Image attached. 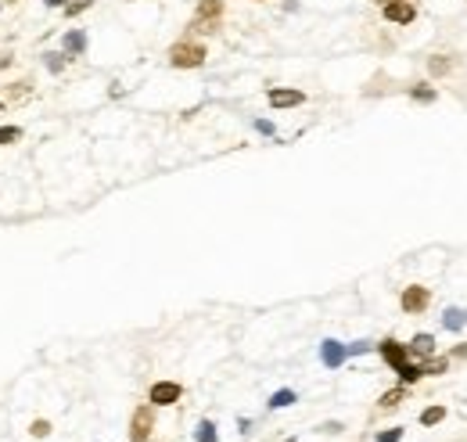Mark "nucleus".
<instances>
[{"instance_id": "1", "label": "nucleus", "mask_w": 467, "mask_h": 442, "mask_svg": "<svg viewBox=\"0 0 467 442\" xmlns=\"http://www.w3.org/2000/svg\"><path fill=\"white\" fill-rule=\"evenodd\" d=\"M223 11H227L223 0H198L195 19H191V25H187V36H213V33H219Z\"/></svg>"}, {"instance_id": "2", "label": "nucleus", "mask_w": 467, "mask_h": 442, "mask_svg": "<svg viewBox=\"0 0 467 442\" xmlns=\"http://www.w3.org/2000/svg\"><path fill=\"white\" fill-rule=\"evenodd\" d=\"M169 65L173 69H202L205 65V58H208V51H205V43L202 40H195V36H184V40H176L173 47H169Z\"/></svg>"}, {"instance_id": "3", "label": "nucleus", "mask_w": 467, "mask_h": 442, "mask_svg": "<svg viewBox=\"0 0 467 442\" xmlns=\"http://www.w3.org/2000/svg\"><path fill=\"white\" fill-rule=\"evenodd\" d=\"M431 306V291L424 288V284H406L399 295V309L406 313V317H421V313Z\"/></svg>"}, {"instance_id": "4", "label": "nucleus", "mask_w": 467, "mask_h": 442, "mask_svg": "<svg viewBox=\"0 0 467 442\" xmlns=\"http://www.w3.org/2000/svg\"><path fill=\"white\" fill-rule=\"evenodd\" d=\"M155 432V406L151 403H140L130 417V442H148Z\"/></svg>"}, {"instance_id": "5", "label": "nucleus", "mask_w": 467, "mask_h": 442, "mask_svg": "<svg viewBox=\"0 0 467 442\" xmlns=\"http://www.w3.org/2000/svg\"><path fill=\"white\" fill-rule=\"evenodd\" d=\"M184 399V385L180 382H155L148 392V403L151 406H176Z\"/></svg>"}, {"instance_id": "6", "label": "nucleus", "mask_w": 467, "mask_h": 442, "mask_svg": "<svg viewBox=\"0 0 467 442\" xmlns=\"http://www.w3.org/2000/svg\"><path fill=\"white\" fill-rule=\"evenodd\" d=\"M381 14H384V22H392V25H413L417 22V4L413 0H392V4L381 8Z\"/></svg>"}, {"instance_id": "7", "label": "nucleus", "mask_w": 467, "mask_h": 442, "mask_svg": "<svg viewBox=\"0 0 467 442\" xmlns=\"http://www.w3.org/2000/svg\"><path fill=\"white\" fill-rule=\"evenodd\" d=\"M378 353H381V360L389 363L392 371H399L402 363L410 360V345H402L399 338H381V342H378Z\"/></svg>"}, {"instance_id": "8", "label": "nucleus", "mask_w": 467, "mask_h": 442, "mask_svg": "<svg viewBox=\"0 0 467 442\" xmlns=\"http://www.w3.org/2000/svg\"><path fill=\"white\" fill-rule=\"evenodd\" d=\"M266 101H270V108H298V104H305V93L295 87H270Z\"/></svg>"}, {"instance_id": "9", "label": "nucleus", "mask_w": 467, "mask_h": 442, "mask_svg": "<svg viewBox=\"0 0 467 442\" xmlns=\"http://www.w3.org/2000/svg\"><path fill=\"white\" fill-rule=\"evenodd\" d=\"M345 356H349V349H345L342 342H334V338H327L324 345H320V360H324V367H331V371L342 367Z\"/></svg>"}, {"instance_id": "10", "label": "nucleus", "mask_w": 467, "mask_h": 442, "mask_svg": "<svg viewBox=\"0 0 467 442\" xmlns=\"http://www.w3.org/2000/svg\"><path fill=\"white\" fill-rule=\"evenodd\" d=\"M61 51L69 54V61L72 58H83L87 54V33H83V29H69V33L61 36Z\"/></svg>"}, {"instance_id": "11", "label": "nucleus", "mask_w": 467, "mask_h": 442, "mask_svg": "<svg viewBox=\"0 0 467 442\" xmlns=\"http://www.w3.org/2000/svg\"><path fill=\"white\" fill-rule=\"evenodd\" d=\"M457 69V58L453 54H431L428 58V72L435 76V80H442V76H449Z\"/></svg>"}, {"instance_id": "12", "label": "nucleus", "mask_w": 467, "mask_h": 442, "mask_svg": "<svg viewBox=\"0 0 467 442\" xmlns=\"http://www.w3.org/2000/svg\"><path fill=\"white\" fill-rule=\"evenodd\" d=\"M449 371V356H424L421 360V374H428V377H439V374H446Z\"/></svg>"}, {"instance_id": "13", "label": "nucleus", "mask_w": 467, "mask_h": 442, "mask_svg": "<svg viewBox=\"0 0 467 442\" xmlns=\"http://www.w3.org/2000/svg\"><path fill=\"white\" fill-rule=\"evenodd\" d=\"M435 353V335H413L410 338V356H431Z\"/></svg>"}, {"instance_id": "14", "label": "nucleus", "mask_w": 467, "mask_h": 442, "mask_svg": "<svg viewBox=\"0 0 467 442\" xmlns=\"http://www.w3.org/2000/svg\"><path fill=\"white\" fill-rule=\"evenodd\" d=\"M395 374H399V385H406V388H410V385H417V382L424 377V374H421V363H410V360L402 363V367H399Z\"/></svg>"}, {"instance_id": "15", "label": "nucleus", "mask_w": 467, "mask_h": 442, "mask_svg": "<svg viewBox=\"0 0 467 442\" xmlns=\"http://www.w3.org/2000/svg\"><path fill=\"white\" fill-rule=\"evenodd\" d=\"M43 65H47V72L61 76V72H65V65H69V54L65 51H47L43 54Z\"/></svg>"}, {"instance_id": "16", "label": "nucleus", "mask_w": 467, "mask_h": 442, "mask_svg": "<svg viewBox=\"0 0 467 442\" xmlns=\"http://www.w3.org/2000/svg\"><path fill=\"white\" fill-rule=\"evenodd\" d=\"M402 399H406V385H395V388H389V392L378 399V406H381V410H395Z\"/></svg>"}, {"instance_id": "17", "label": "nucleus", "mask_w": 467, "mask_h": 442, "mask_svg": "<svg viewBox=\"0 0 467 442\" xmlns=\"http://www.w3.org/2000/svg\"><path fill=\"white\" fill-rule=\"evenodd\" d=\"M464 324H467V313H464V309L449 306V309L442 313V327H446V331H460Z\"/></svg>"}, {"instance_id": "18", "label": "nucleus", "mask_w": 467, "mask_h": 442, "mask_svg": "<svg viewBox=\"0 0 467 442\" xmlns=\"http://www.w3.org/2000/svg\"><path fill=\"white\" fill-rule=\"evenodd\" d=\"M410 98H413V101H424V104H431L435 98H439V90H435L431 83H413V87H410Z\"/></svg>"}, {"instance_id": "19", "label": "nucleus", "mask_w": 467, "mask_h": 442, "mask_svg": "<svg viewBox=\"0 0 467 442\" xmlns=\"http://www.w3.org/2000/svg\"><path fill=\"white\" fill-rule=\"evenodd\" d=\"M446 421V406H428L421 410V424L424 428H435V424H442Z\"/></svg>"}, {"instance_id": "20", "label": "nucleus", "mask_w": 467, "mask_h": 442, "mask_svg": "<svg viewBox=\"0 0 467 442\" xmlns=\"http://www.w3.org/2000/svg\"><path fill=\"white\" fill-rule=\"evenodd\" d=\"M298 396H295V392L292 388H281V392H273V396H270V410H284V406H292Z\"/></svg>"}, {"instance_id": "21", "label": "nucleus", "mask_w": 467, "mask_h": 442, "mask_svg": "<svg viewBox=\"0 0 467 442\" xmlns=\"http://www.w3.org/2000/svg\"><path fill=\"white\" fill-rule=\"evenodd\" d=\"M90 8H94V0H69V4L61 8V11H65V19H79V14L90 11Z\"/></svg>"}, {"instance_id": "22", "label": "nucleus", "mask_w": 467, "mask_h": 442, "mask_svg": "<svg viewBox=\"0 0 467 442\" xmlns=\"http://www.w3.org/2000/svg\"><path fill=\"white\" fill-rule=\"evenodd\" d=\"M22 140V126H0V144H19Z\"/></svg>"}, {"instance_id": "23", "label": "nucleus", "mask_w": 467, "mask_h": 442, "mask_svg": "<svg viewBox=\"0 0 467 442\" xmlns=\"http://www.w3.org/2000/svg\"><path fill=\"white\" fill-rule=\"evenodd\" d=\"M195 442H216V424H213V421H202V424H198Z\"/></svg>"}, {"instance_id": "24", "label": "nucleus", "mask_w": 467, "mask_h": 442, "mask_svg": "<svg viewBox=\"0 0 467 442\" xmlns=\"http://www.w3.org/2000/svg\"><path fill=\"white\" fill-rule=\"evenodd\" d=\"M29 432H33L36 439H47V435H51V421H33V424H29Z\"/></svg>"}, {"instance_id": "25", "label": "nucleus", "mask_w": 467, "mask_h": 442, "mask_svg": "<svg viewBox=\"0 0 467 442\" xmlns=\"http://www.w3.org/2000/svg\"><path fill=\"white\" fill-rule=\"evenodd\" d=\"M374 442H402V428H384Z\"/></svg>"}, {"instance_id": "26", "label": "nucleus", "mask_w": 467, "mask_h": 442, "mask_svg": "<svg viewBox=\"0 0 467 442\" xmlns=\"http://www.w3.org/2000/svg\"><path fill=\"white\" fill-rule=\"evenodd\" d=\"M345 349H349V356H363L370 349V342H352V345H345Z\"/></svg>"}, {"instance_id": "27", "label": "nucleus", "mask_w": 467, "mask_h": 442, "mask_svg": "<svg viewBox=\"0 0 467 442\" xmlns=\"http://www.w3.org/2000/svg\"><path fill=\"white\" fill-rule=\"evenodd\" d=\"M255 130H259V133H266V137H273V133H277V130H273V122H266V119H259V122H255Z\"/></svg>"}, {"instance_id": "28", "label": "nucleus", "mask_w": 467, "mask_h": 442, "mask_svg": "<svg viewBox=\"0 0 467 442\" xmlns=\"http://www.w3.org/2000/svg\"><path fill=\"white\" fill-rule=\"evenodd\" d=\"M320 432H327V435H334V432H342V424H338V421H327V424H320Z\"/></svg>"}, {"instance_id": "29", "label": "nucleus", "mask_w": 467, "mask_h": 442, "mask_svg": "<svg viewBox=\"0 0 467 442\" xmlns=\"http://www.w3.org/2000/svg\"><path fill=\"white\" fill-rule=\"evenodd\" d=\"M449 360H467V342H464V345H457V349L449 353Z\"/></svg>"}, {"instance_id": "30", "label": "nucleus", "mask_w": 467, "mask_h": 442, "mask_svg": "<svg viewBox=\"0 0 467 442\" xmlns=\"http://www.w3.org/2000/svg\"><path fill=\"white\" fill-rule=\"evenodd\" d=\"M43 4H47V8H65L69 0H43Z\"/></svg>"}, {"instance_id": "31", "label": "nucleus", "mask_w": 467, "mask_h": 442, "mask_svg": "<svg viewBox=\"0 0 467 442\" xmlns=\"http://www.w3.org/2000/svg\"><path fill=\"white\" fill-rule=\"evenodd\" d=\"M374 4H381V8H384V4H392V0H374Z\"/></svg>"}, {"instance_id": "32", "label": "nucleus", "mask_w": 467, "mask_h": 442, "mask_svg": "<svg viewBox=\"0 0 467 442\" xmlns=\"http://www.w3.org/2000/svg\"><path fill=\"white\" fill-rule=\"evenodd\" d=\"M255 4H270V0H255Z\"/></svg>"}, {"instance_id": "33", "label": "nucleus", "mask_w": 467, "mask_h": 442, "mask_svg": "<svg viewBox=\"0 0 467 442\" xmlns=\"http://www.w3.org/2000/svg\"><path fill=\"white\" fill-rule=\"evenodd\" d=\"M0 112H4V101H0Z\"/></svg>"}, {"instance_id": "34", "label": "nucleus", "mask_w": 467, "mask_h": 442, "mask_svg": "<svg viewBox=\"0 0 467 442\" xmlns=\"http://www.w3.org/2000/svg\"><path fill=\"white\" fill-rule=\"evenodd\" d=\"M0 11H4V4H0Z\"/></svg>"}]
</instances>
